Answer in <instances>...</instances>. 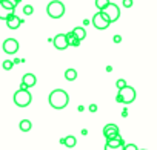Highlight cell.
<instances>
[{"label":"cell","mask_w":157,"mask_h":150,"mask_svg":"<svg viewBox=\"0 0 157 150\" xmlns=\"http://www.w3.org/2000/svg\"><path fill=\"white\" fill-rule=\"evenodd\" d=\"M48 101H49V106L52 109H57V110H62L68 106L69 103V95L63 91V89H56L49 94L48 97Z\"/></svg>","instance_id":"cell-1"},{"label":"cell","mask_w":157,"mask_h":150,"mask_svg":"<svg viewBox=\"0 0 157 150\" xmlns=\"http://www.w3.org/2000/svg\"><path fill=\"white\" fill-rule=\"evenodd\" d=\"M134 100H136V91H134V88H131V86L126 84L125 88L119 89L117 97H116V101L117 103L131 104V103H134Z\"/></svg>","instance_id":"cell-2"},{"label":"cell","mask_w":157,"mask_h":150,"mask_svg":"<svg viewBox=\"0 0 157 150\" xmlns=\"http://www.w3.org/2000/svg\"><path fill=\"white\" fill-rule=\"evenodd\" d=\"M46 12L51 19H60L65 14V5L60 0H52V2H49L48 6H46Z\"/></svg>","instance_id":"cell-3"},{"label":"cell","mask_w":157,"mask_h":150,"mask_svg":"<svg viewBox=\"0 0 157 150\" xmlns=\"http://www.w3.org/2000/svg\"><path fill=\"white\" fill-rule=\"evenodd\" d=\"M31 101H33V97L28 89H19L14 94V103L19 107H28L31 104Z\"/></svg>","instance_id":"cell-4"},{"label":"cell","mask_w":157,"mask_h":150,"mask_svg":"<svg viewBox=\"0 0 157 150\" xmlns=\"http://www.w3.org/2000/svg\"><path fill=\"white\" fill-rule=\"evenodd\" d=\"M102 14L105 16V19H106L109 23H114V22H117L119 17H120V9H119V6H117L116 3H111V2H109L108 6L102 9Z\"/></svg>","instance_id":"cell-5"},{"label":"cell","mask_w":157,"mask_h":150,"mask_svg":"<svg viewBox=\"0 0 157 150\" xmlns=\"http://www.w3.org/2000/svg\"><path fill=\"white\" fill-rule=\"evenodd\" d=\"M91 22H93V26H94L96 29H100V31L106 29V28L111 25V23L105 19V16L102 14V11H99V12L93 17V20H91Z\"/></svg>","instance_id":"cell-6"},{"label":"cell","mask_w":157,"mask_h":150,"mask_svg":"<svg viewBox=\"0 0 157 150\" xmlns=\"http://www.w3.org/2000/svg\"><path fill=\"white\" fill-rule=\"evenodd\" d=\"M17 51H19V41H17L16 38H6V40L3 41V52H5V54L13 55V54H16Z\"/></svg>","instance_id":"cell-7"},{"label":"cell","mask_w":157,"mask_h":150,"mask_svg":"<svg viewBox=\"0 0 157 150\" xmlns=\"http://www.w3.org/2000/svg\"><path fill=\"white\" fill-rule=\"evenodd\" d=\"M119 135H120V130H119L117 124H113V123H109V124H106V126L103 127V136H105L106 139L117 138Z\"/></svg>","instance_id":"cell-8"},{"label":"cell","mask_w":157,"mask_h":150,"mask_svg":"<svg viewBox=\"0 0 157 150\" xmlns=\"http://www.w3.org/2000/svg\"><path fill=\"white\" fill-rule=\"evenodd\" d=\"M37 83V78L34 73H25L22 77V83H20V89H29V88H34Z\"/></svg>","instance_id":"cell-9"},{"label":"cell","mask_w":157,"mask_h":150,"mask_svg":"<svg viewBox=\"0 0 157 150\" xmlns=\"http://www.w3.org/2000/svg\"><path fill=\"white\" fill-rule=\"evenodd\" d=\"M52 45H54V48L59 49V51L66 49V48H68V43H66V37H65V34H57V35L52 38Z\"/></svg>","instance_id":"cell-10"},{"label":"cell","mask_w":157,"mask_h":150,"mask_svg":"<svg viewBox=\"0 0 157 150\" xmlns=\"http://www.w3.org/2000/svg\"><path fill=\"white\" fill-rule=\"evenodd\" d=\"M5 22H6V26H8L10 29H17V28H20L22 23H23L22 19H20L19 16H16V14H13L11 17H8Z\"/></svg>","instance_id":"cell-11"},{"label":"cell","mask_w":157,"mask_h":150,"mask_svg":"<svg viewBox=\"0 0 157 150\" xmlns=\"http://www.w3.org/2000/svg\"><path fill=\"white\" fill-rule=\"evenodd\" d=\"M65 37H66V43H68V46H72V48H77V46H80V40L78 38H75V35L72 34V31H69V32H66L65 34Z\"/></svg>","instance_id":"cell-12"},{"label":"cell","mask_w":157,"mask_h":150,"mask_svg":"<svg viewBox=\"0 0 157 150\" xmlns=\"http://www.w3.org/2000/svg\"><path fill=\"white\" fill-rule=\"evenodd\" d=\"M14 14V9L11 8H5L2 3H0V20H6L8 17H11Z\"/></svg>","instance_id":"cell-13"},{"label":"cell","mask_w":157,"mask_h":150,"mask_svg":"<svg viewBox=\"0 0 157 150\" xmlns=\"http://www.w3.org/2000/svg\"><path fill=\"white\" fill-rule=\"evenodd\" d=\"M125 139L119 135L117 138H113V139H106V144L105 145H109V147H117V145H125Z\"/></svg>","instance_id":"cell-14"},{"label":"cell","mask_w":157,"mask_h":150,"mask_svg":"<svg viewBox=\"0 0 157 150\" xmlns=\"http://www.w3.org/2000/svg\"><path fill=\"white\" fill-rule=\"evenodd\" d=\"M72 34L75 35V38H78L80 41H83L85 37H86V31H85V28H82V26H75V28L72 29Z\"/></svg>","instance_id":"cell-15"},{"label":"cell","mask_w":157,"mask_h":150,"mask_svg":"<svg viewBox=\"0 0 157 150\" xmlns=\"http://www.w3.org/2000/svg\"><path fill=\"white\" fill-rule=\"evenodd\" d=\"M75 144H77V138H75V136L68 135V136H65V138H63V145H66L68 148L75 147Z\"/></svg>","instance_id":"cell-16"},{"label":"cell","mask_w":157,"mask_h":150,"mask_svg":"<svg viewBox=\"0 0 157 150\" xmlns=\"http://www.w3.org/2000/svg\"><path fill=\"white\" fill-rule=\"evenodd\" d=\"M65 78L68 80V81H74L75 78H77V70L75 69H66L65 70Z\"/></svg>","instance_id":"cell-17"},{"label":"cell","mask_w":157,"mask_h":150,"mask_svg":"<svg viewBox=\"0 0 157 150\" xmlns=\"http://www.w3.org/2000/svg\"><path fill=\"white\" fill-rule=\"evenodd\" d=\"M31 127H33V124H31L29 120H22V121L19 123V129H20L22 132H29Z\"/></svg>","instance_id":"cell-18"},{"label":"cell","mask_w":157,"mask_h":150,"mask_svg":"<svg viewBox=\"0 0 157 150\" xmlns=\"http://www.w3.org/2000/svg\"><path fill=\"white\" fill-rule=\"evenodd\" d=\"M0 3H2L5 8H11V9H16V6L19 5L16 0H0Z\"/></svg>","instance_id":"cell-19"},{"label":"cell","mask_w":157,"mask_h":150,"mask_svg":"<svg viewBox=\"0 0 157 150\" xmlns=\"http://www.w3.org/2000/svg\"><path fill=\"white\" fill-rule=\"evenodd\" d=\"M108 3H109V0H96V8H97L99 11H102L103 8L108 6Z\"/></svg>","instance_id":"cell-20"},{"label":"cell","mask_w":157,"mask_h":150,"mask_svg":"<svg viewBox=\"0 0 157 150\" xmlns=\"http://www.w3.org/2000/svg\"><path fill=\"white\" fill-rule=\"evenodd\" d=\"M23 14H26V16L34 14V8H33V5H25V6H23Z\"/></svg>","instance_id":"cell-21"},{"label":"cell","mask_w":157,"mask_h":150,"mask_svg":"<svg viewBox=\"0 0 157 150\" xmlns=\"http://www.w3.org/2000/svg\"><path fill=\"white\" fill-rule=\"evenodd\" d=\"M13 67H14L13 60H5V61H3V69H5V70H11Z\"/></svg>","instance_id":"cell-22"},{"label":"cell","mask_w":157,"mask_h":150,"mask_svg":"<svg viewBox=\"0 0 157 150\" xmlns=\"http://www.w3.org/2000/svg\"><path fill=\"white\" fill-rule=\"evenodd\" d=\"M126 86V81L123 80V78H119L117 81H116V88L117 89H122V88H125Z\"/></svg>","instance_id":"cell-23"},{"label":"cell","mask_w":157,"mask_h":150,"mask_svg":"<svg viewBox=\"0 0 157 150\" xmlns=\"http://www.w3.org/2000/svg\"><path fill=\"white\" fill-rule=\"evenodd\" d=\"M123 150H139L136 144H125L123 145Z\"/></svg>","instance_id":"cell-24"},{"label":"cell","mask_w":157,"mask_h":150,"mask_svg":"<svg viewBox=\"0 0 157 150\" xmlns=\"http://www.w3.org/2000/svg\"><path fill=\"white\" fill-rule=\"evenodd\" d=\"M132 3H134L132 0H123V2H122V5H123L125 8H131V6H132Z\"/></svg>","instance_id":"cell-25"},{"label":"cell","mask_w":157,"mask_h":150,"mask_svg":"<svg viewBox=\"0 0 157 150\" xmlns=\"http://www.w3.org/2000/svg\"><path fill=\"white\" fill-rule=\"evenodd\" d=\"M105 150H123V145H117V147H109V145H105Z\"/></svg>","instance_id":"cell-26"},{"label":"cell","mask_w":157,"mask_h":150,"mask_svg":"<svg viewBox=\"0 0 157 150\" xmlns=\"http://www.w3.org/2000/svg\"><path fill=\"white\" fill-rule=\"evenodd\" d=\"M122 41V37L120 35H114V43H120Z\"/></svg>","instance_id":"cell-27"},{"label":"cell","mask_w":157,"mask_h":150,"mask_svg":"<svg viewBox=\"0 0 157 150\" xmlns=\"http://www.w3.org/2000/svg\"><path fill=\"white\" fill-rule=\"evenodd\" d=\"M90 110H91V112H97V106H96V104H91V106H90Z\"/></svg>","instance_id":"cell-28"},{"label":"cell","mask_w":157,"mask_h":150,"mask_svg":"<svg viewBox=\"0 0 157 150\" xmlns=\"http://www.w3.org/2000/svg\"><path fill=\"white\" fill-rule=\"evenodd\" d=\"M139 150H143V148H139Z\"/></svg>","instance_id":"cell-29"}]
</instances>
